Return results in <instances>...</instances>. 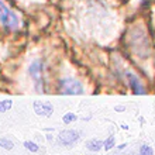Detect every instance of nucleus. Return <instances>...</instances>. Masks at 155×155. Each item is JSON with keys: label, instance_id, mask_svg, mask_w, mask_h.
Returning a JSON list of instances; mask_svg holds the SVG:
<instances>
[{"label": "nucleus", "instance_id": "obj_1", "mask_svg": "<svg viewBox=\"0 0 155 155\" xmlns=\"http://www.w3.org/2000/svg\"><path fill=\"white\" fill-rule=\"evenodd\" d=\"M45 64L42 59H35L31 62V65L28 68V75L33 79L34 86L40 93L45 92V85H47V76H45Z\"/></svg>", "mask_w": 155, "mask_h": 155}, {"label": "nucleus", "instance_id": "obj_2", "mask_svg": "<svg viewBox=\"0 0 155 155\" xmlns=\"http://www.w3.org/2000/svg\"><path fill=\"white\" fill-rule=\"evenodd\" d=\"M0 24L8 30H17L20 27L18 16L6 6L3 0H0Z\"/></svg>", "mask_w": 155, "mask_h": 155}, {"label": "nucleus", "instance_id": "obj_3", "mask_svg": "<svg viewBox=\"0 0 155 155\" xmlns=\"http://www.w3.org/2000/svg\"><path fill=\"white\" fill-rule=\"evenodd\" d=\"M58 92L61 94H82L85 93V87L81 82L74 78H65L59 81Z\"/></svg>", "mask_w": 155, "mask_h": 155}, {"label": "nucleus", "instance_id": "obj_4", "mask_svg": "<svg viewBox=\"0 0 155 155\" xmlns=\"http://www.w3.org/2000/svg\"><path fill=\"white\" fill-rule=\"evenodd\" d=\"M121 79L126 81V83L128 85V87L131 89L133 93H135V94L147 93V89H145L144 83L141 82V79H140L134 72H131V71H128V69H124L121 72Z\"/></svg>", "mask_w": 155, "mask_h": 155}, {"label": "nucleus", "instance_id": "obj_5", "mask_svg": "<svg viewBox=\"0 0 155 155\" xmlns=\"http://www.w3.org/2000/svg\"><path fill=\"white\" fill-rule=\"evenodd\" d=\"M79 140V133L75 130H64L58 135V141L64 147H72Z\"/></svg>", "mask_w": 155, "mask_h": 155}, {"label": "nucleus", "instance_id": "obj_6", "mask_svg": "<svg viewBox=\"0 0 155 155\" xmlns=\"http://www.w3.org/2000/svg\"><path fill=\"white\" fill-rule=\"evenodd\" d=\"M34 110H35V113H37L38 116H45V117H48V116L52 114L54 107H52V104H49V103L35 102L34 103Z\"/></svg>", "mask_w": 155, "mask_h": 155}, {"label": "nucleus", "instance_id": "obj_7", "mask_svg": "<svg viewBox=\"0 0 155 155\" xmlns=\"http://www.w3.org/2000/svg\"><path fill=\"white\" fill-rule=\"evenodd\" d=\"M103 144H104V141H102V140L92 138V140H89V141H86V148L92 152H97L103 148Z\"/></svg>", "mask_w": 155, "mask_h": 155}, {"label": "nucleus", "instance_id": "obj_8", "mask_svg": "<svg viewBox=\"0 0 155 155\" xmlns=\"http://www.w3.org/2000/svg\"><path fill=\"white\" fill-rule=\"evenodd\" d=\"M0 147L4 148V150H7V151H10V150L14 148V144H13V141L8 140L7 137H2V138H0Z\"/></svg>", "mask_w": 155, "mask_h": 155}, {"label": "nucleus", "instance_id": "obj_9", "mask_svg": "<svg viewBox=\"0 0 155 155\" xmlns=\"http://www.w3.org/2000/svg\"><path fill=\"white\" fill-rule=\"evenodd\" d=\"M13 106L12 100H0V113H4V111L10 110Z\"/></svg>", "mask_w": 155, "mask_h": 155}, {"label": "nucleus", "instance_id": "obj_10", "mask_svg": "<svg viewBox=\"0 0 155 155\" xmlns=\"http://www.w3.org/2000/svg\"><path fill=\"white\" fill-rule=\"evenodd\" d=\"M114 143H116V138L113 137V135H110L109 138L104 141V144H103V148L106 150V151H109V150H111V148L114 147Z\"/></svg>", "mask_w": 155, "mask_h": 155}, {"label": "nucleus", "instance_id": "obj_11", "mask_svg": "<svg viewBox=\"0 0 155 155\" xmlns=\"http://www.w3.org/2000/svg\"><path fill=\"white\" fill-rule=\"evenodd\" d=\"M24 147L30 152H38V145L35 143H33V141H24Z\"/></svg>", "mask_w": 155, "mask_h": 155}, {"label": "nucleus", "instance_id": "obj_12", "mask_svg": "<svg viewBox=\"0 0 155 155\" xmlns=\"http://www.w3.org/2000/svg\"><path fill=\"white\" fill-rule=\"evenodd\" d=\"M76 118L78 117L74 114V113H66V114H64L62 120H64V123H65V124H71V123H74Z\"/></svg>", "mask_w": 155, "mask_h": 155}, {"label": "nucleus", "instance_id": "obj_13", "mask_svg": "<svg viewBox=\"0 0 155 155\" xmlns=\"http://www.w3.org/2000/svg\"><path fill=\"white\" fill-rule=\"evenodd\" d=\"M140 155H154V151H152V148L150 145H143V147L140 148Z\"/></svg>", "mask_w": 155, "mask_h": 155}, {"label": "nucleus", "instance_id": "obj_14", "mask_svg": "<svg viewBox=\"0 0 155 155\" xmlns=\"http://www.w3.org/2000/svg\"><path fill=\"white\" fill-rule=\"evenodd\" d=\"M151 2H154V0H141V6H147V4H150Z\"/></svg>", "mask_w": 155, "mask_h": 155}]
</instances>
